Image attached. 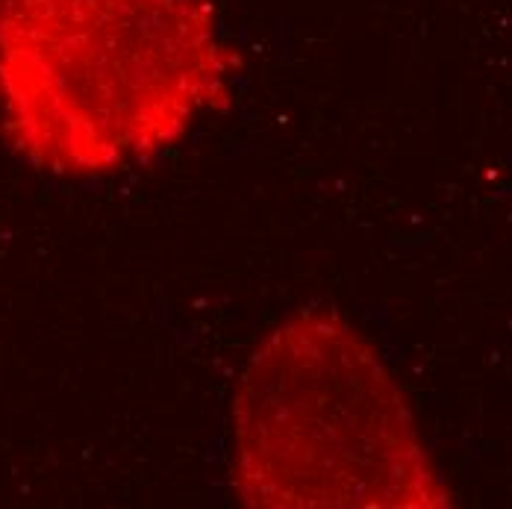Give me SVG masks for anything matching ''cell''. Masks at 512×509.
Returning <instances> with one entry per match:
<instances>
[{"label":"cell","instance_id":"obj_2","mask_svg":"<svg viewBox=\"0 0 512 509\" xmlns=\"http://www.w3.org/2000/svg\"><path fill=\"white\" fill-rule=\"evenodd\" d=\"M230 471L251 507H448L410 401L351 321L301 309L248 354Z\"/></svg>","mask_w":512,"mask_h":509},{"label":"cell","instance_id":"obj_1","mask_svg":"<svg viewBox=\"0 0 512 509\" xmlns=\"http://www.w3.org/2000/svg\"><path fill=\"white\" fill-rule=\"evenodd\" d=\"M236 68L209 0H0V121L59 177L177 148L233 98Z\"/></svg>","mask_w":512,"mask_h":509}]
</instances>
